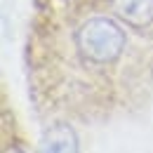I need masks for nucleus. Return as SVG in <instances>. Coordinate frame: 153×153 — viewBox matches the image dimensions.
Here are the masks:
<instances>
[{"label": "nucleus", "instance_id": "f03ea898", "mask_svg": "<svg viewBox=\"0 0 153 153\" xmlns=\"http://www.w3.org/2000/svg\"><path fill=\"white\" fill-rule=\"evenodd\" d=\"M113 10L130 26H146L153 21V0H113Z\"/></svg>", "mask_w": 153, "mask_h": 153}, {"label": "nucleus", "instance_id": "f257e3e1", "mask_svg": "<svg viewBox=\"0 0 153 153\" xmlns=\"http://www.w3.org/2000/svg\"><path fill=\"white\" fill-rule=\"evenodd\" d=\"M78 47L85 59L94 64H111L120 57L125 47V36L115 21L94 17L78 31Z\"/></svg>", "mask_w": 153, "mask_h": 153}, {"label": "nucleus", "instance_id": "7ed1b4c3", "mask_svg": "<svg viewBox=\"0 0 153 153\" xmlns=\"http://www.w3.org/2000/svg\"><path fill=\"white\" fill-rule=\"evenodd\" d=\"M45 153H78V144H76L73 130L66 127V125L52 127V132L47 134Z\"/></svg>", "mask_w": 153, "mask_h": 153}]
</instances>
